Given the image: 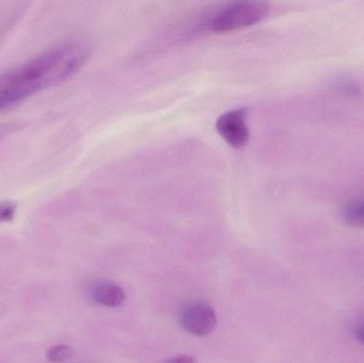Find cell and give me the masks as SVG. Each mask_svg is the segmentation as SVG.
Returning a JSON list of instances; mask_svg holds the SVG:
<instances>
[{"instance_id":"obj_1","label":"cell","mask_w":364,"mask_h":363,"mask_svg":"<svg viewBox=\"0 0 364 363\" xmlns=\"http://www.w3.org/2000/svg\"><path fill=\"white\" fill-rule=\"evenodd\" d=\"M90 55L87 40L70 38L0 75V111L65 82L85 66Z\"/></svg>"},{"instance_id":"obj_2","label":"cell","mask_w":364,"mask_h":363,"mask_svg":"<svg viewBox=\"0 0 364 363\" xmlns=\"http://www.w3.org/2000/svg\"><path fill=\"white\" fill-rule=\"evenodd\" d=\"M269 6L261 1H239L225 4L203 17L199 26L203 31L212 33L235 31L256 25L264 19Z\"/></svg>"},{"instance_id":"obj_3","label":"cell","mask_w":364,"mask_h":363,"mask_svg":"<svg viewBox=\"0 0 364 363\" xmlns=\"http://www.w3.org/2000/svg\"><path fill=\"white\" fill-rule=\"evenodd\" d=\"M247 119L246 109L227 111L216 121V131L232 148H243L250 139Z\"/></svg>"},{"instance_id":"obj_4","label":"cell","mask_w":364,"mask_h":363,"mask_svg":"<svg viewBox=\"0 0 364 363\" xmlns=\"http://www.w3.org/2000/svg\"><path fill=\"white\" fill-rule=\"evenodd\" d=\"M181 323L183 330L190 334L205 337L215 330L218 318L209 305L196 303L188 305L182 310Z\"/></svg>"},{"instance_id":"obj_5","label":"cell","mask_w":364,"mask_h":363,"mask_svg":"<svg viewBox=\"0 0 364 363\" xmlns=\"http://www.w3.org/2000/svg\"><path fill=\"white\" fill-rule=\"evenodd\" d=\"M94 302L108 308H119L125 303L126 294L119 286L115 283H104L93 290Z\"/></svg>"},{"instance_id":"obj_6","label":"cell","mask_w":364,"mask_h":363,"mask_svg":"<svg viewBox=\"0 0 364 363\" xmlns=\"http://www.w3.org/2000/svg\"><path fill=\"white\" fill-rule=\"evenodd\" d=\"M341 220L350 227L364 229V198L348 202L342 208Z\"/></svg>"},{"instance_id":"obj_7","label":"cell","mask_w":364,"mask_h":363,"mask_svg":"<svg viewBox=\"0 0 364 363\" xmlns=\"http://www.w3.org/2000/svg\"><path fill=\"white\" fill-rule=\"evenodd\" d=\"M72 347L68 345H55L47 351V359L53 363H62L70 359L73 356Z\"/></svg>"},{"instance_id":"obj_8","label":"cell","mask_w":364,"mask_h":363,"mask_svg":"<svg viewBox=\"0 0 364 363\" xmlns=\"http://www.w3.org/2000/svg\"><path fill=\"white\" fill-rule=\"evenodd\" d=\"M16 205L12 202H0V224L8 223L14 219Z\"/></svg>"},{"instance_id":"obj_9","label":"cell","mask_w":364,"mask_h":363,"mask_svg":"<svg viewBox=\"0 0 364 363\" xmlns=\"http://www.w3.org/2000/svg\"><path fill=\"white\" fill-rule=\"evenodd\" d=\"M353 336L357 341L364 345V323L357 324L353 328Z\"/></svg>"},{"instance_id":"obj_10","label":"cell","mask_w":364,"mask_h":363,"mask_svg":"<svg viewBox=\"0 0 364 363\" xmlns=\"http://www.w3.org/2000/svg\"><path fill=\"white\" fill-rule=\"evenodd\" d=\"M166 363H196V359L192 356L181 355L177 357L171 358Z\"/></svg>"}]
</instances>
